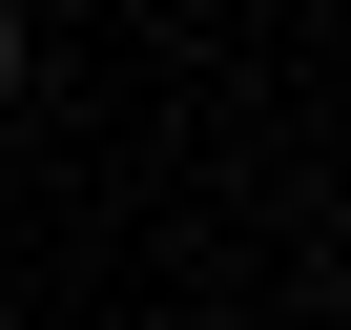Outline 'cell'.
Masks as SVG:
<instances>
[{"label": "cell", "mask_w": 351, "mask_h": 330, "mask_svg": "<svg viewBox=\"0 0 351 330\" xmlns=\"http://www.w3.org/2000/svg\"><path fill=\"white\" fill-rule=\"evenodd\" d=\"M21 62H42V21H21V0H0V83H21Z\"/></svg>", "instance_id": "cell-1"}]
</instances>
